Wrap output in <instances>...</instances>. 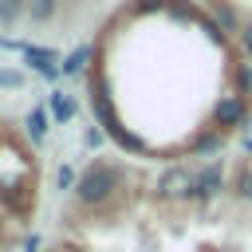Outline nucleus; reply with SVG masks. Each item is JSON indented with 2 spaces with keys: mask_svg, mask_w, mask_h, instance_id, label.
Segmentation results:
<instances>
[{
  "mask_svg": "<svg viewBox=\"0 0 252 252\" xmlns=\"http://www.w3.org/2000/svg\"><path fill=\"white\" fill-rule=\"evenodd\" d=\"M244 150H248V154H252V138H244Z\"/></svg>",
  "mask_w": 252,
  "mask_h": 252,
  "instance_id": "obj_23",
  "label": "nucleus"
},
{
  "mask_svg": "<svg viewBox=\"0 0 252 252\" xmlns=\"http://www.w3.org/2000/svg\"><path fill=\"white\" fill-rule=\"evenodd\" d=\"M213 16H217V28H220V32H240V28H244V24L236 20V8H232L228 0H217V4H213Z\"/></svg>",
  "mask_w": 252,
  "mask_h": 252,
  "instance_id": "obj_9",
  "label": "nucleus"
},
{
  "mask_svg": "<svg viewBox=\"0 0 252 252\" xmlns=\"http://www.w3.org/2000/svg\"><path fill=\"white\" fill-rule=\"evenodd\" d=\"M55 8H59V0H28V16L35 24H47L55 16Z\"/></svg>",
  "mask_w": 252,
  "mask_h": 252,
  "instance_id": "obj_14",
  "label": "nucleus"
},
{
  "mask_svg": "<svg viewBox=\"0 0 252 252\" xmlns=\"http://www.w3.org/2000/svg\"><path fill=\"white\" fill-rule=\"evenodd\" d=\"M0 205H8V209H16V213H28V209L35 205V193L24 189V185H0Z\"/></svg>",
  "mask_w": 252,
  "mask_h": 252,
  "instance_id": "obj_7",
  "label": "nucleus"
},
{
  "mask_svg": "<svg viewBox=\"0 0 252 252\" xmlns=\"http://www.w3.org/2000/svg\"><path fill=\"white\" fill-rule=\"evenodd\" d=\"M91 106H94V114H98L102 130H106V134H110L118 146H126V150H134V154H142V150H146V142H142L138 134H130V130L118 122V114H114V106H110V98H106V91H102V87L91 94Z\"/></svg>",
  "mask_w": 252,
  "mask_h": 252,
  "instance_id": "obj_2",
  "label": "nucleus"
},
{
  "mask_svg": "<svg viewBox=\"0 0 252 252\" xmlns=\"http://www.w3.org/2000/svg\"><path fill=\"white\" fill-rule=\"evenodd\" d=\"M236 35H240V47H244V55L252 59V24H244V28L236 32Z\"/></svg>",
  "mask_w": 252,
  "mask_h": 252,
  "instance_id": "obj_20",
  "label": "nucleus"
},
{
  "mask_svg": "<svg viewBox=\"0 0 252 252\" xmlns=\"http://www.w3.org/2000/svg\"><path fill=\"white\" fill-rule=\"evenodd\" d=\"M244 118H248V98H240V94H224L213 106L217 130H236V126H244Z\"/></svg>",
  "mask_w": 252,
  "mask_h": 252,
  "instance_id": "obj_4",
  "label": "nucleus"
},
{
  "mask_svg": "<svg viewBox=\"0 0 252 252\" xmlns=\"http://www.w3.org/2000/svg\"><path fill=\"white\" fill-rule=\"evenodd\" d=\"M122 165H114V161H94V165H87L83 173H79V185H75V197H79V205H87V209H98V205H106L118 189H122Z\"/></svg>",
  "mask_w": 252,
  "mask_h": 252,
  "instance_id": "obj_1",
  "label": "nucleus"
},
{
  "mask_svg": "<svg viewBox=\"0 0 252 252\" xmlns=\"http://www.w3.org/2000/svg\"><path fill=\"white\" fill-rule=\"evenodd\" d=\"M189 197H193V169L169 165L158 177V201H189Z\"/></svg>",
  "mask_w": 252,
  "mask_h": 252,
  "instance_id": "obj_3",
  "label": "nucleus"
},
{
  "mask_svg": "<svg viewBox=\"0 0 252 252\" xmlns=\"http://www.w3.org/2000/svg\"><path fill=\"white\" fill-rule=\"evenodd\" d=\"M217 146H220V130H213V134H205V138L193 142V150H201V154H205V150H217Z\"/></svg>",
  "mask_w": 252,
  "mask_h": 252,
  "instance_id": "obj_17",
  "label": "nucleus"
},
{
  "mask_svg": "<svg viewBox=\"0 0 252 252\" xmlns=\"http://www.w3.org/2000/svg\"><path fill=\"white\" fill-rule=\"evenodd\" d=\"M47 110H51V118H55V122H71V118H75V98H71V94H63V91H55V94H51V102H47Z\"/></svg>",
  "mask_w": 252,
  "mask_h": 252,
  "instance_id": "obj_10",
  "label": "nucleus"
},
{
  "mask_svg": "<svg viewBox=\"0 0 252 252\" xmlns=\"http://www.w3.org/2000/svg\"><path fill=\"white\" fill-rule=\"evenodd\" d=\"M91 55H94L91 47H75V51L63 59V75H83V71H87V63H91Z\"/></svg>",
  "mask_w": 252,
  "mask_h": 252,
  "instance_id": "obj_11",
  "label": "nucleus"
},
{
  "mask_svg": "<svg viewBox=\"0 0 252 252\" xmlns=\"http://www.w3.org/2000/svg\"><path fill=\"white\" fill-rule=\"evenodd\" d=\"M24 59H28V63H32V71H35V75H43L47 83H55V79L63 75V59H59L51 47H35V43H28V47H24Z\"/></svg>",
  "mask_w": 252,
  "mask_h": 252,
  "instance_id": "obj_6",
  "label": "nucleus"
},
{
  "mask_svg": "<svg viewBox=\"0 0 252 252\" xmlns=\"http://www.w3.org/2000/svg\"><path fill=\"white\" fill-rule=\"evenodd\" d=\"M83 142H87V146H91V150H98V146H102V142H106V130H98V126H91V130H87V134H83Z\"/></svg>",
  "mask_w": 252,
  "mask_h": 252,
  "instance_id": "obj_19",
  "label": "nucleus"
},
{
  "mask_svg": "<svg viewBox=\"0 0 252 252\" xmlns=\"http://www.w3.org/2000/svg\"><path fill=\"white\" fill-rule=\"evenodd\" d=\"M220 189H224V169L217 161L193 169V201H213Z\"/></svg>",
  "mask_w": 252,
  "mask_h": 252,
  "instance_id": "obj_5",
  "label": "nucleus"
},
{
  "mask_svg": "<svg viewBox=\"0 0 252 252\" xmlns=\"http://www.w3.org/2000/svg\"><path fill=\"white\" fill-rule=\"evenodd\" d=\"M0 87L4 91H16V87H24V75L20 71H0Z\"/></svg>",
  "mask_w": 252,
  "mask_h": 252,
  "instance_id": "obj_18",
  "label": "nucleus"
},
{
  "mask_svg": "<svg viewBox=\"0 0 252 252\" xmlns=\"http://www.w3.org/2000/svg\"><path fill=\"white\" fill-rule=\"evenodd\" d=\"M47 118H51V110L32 106V110H28V118H24V134H28L32 142H43V138H47Z\"/></svg>",
  "mask_w": 252,
  "mask_h": 252,
  "instance_id": "obj_8",
  "label": "nucleus"
},
{
  "mask_svg": "<svg viewBox=\"0 0 252 252\" xmlns=\"http://www.w3.org/2000/svg\"><path fill=\"white\" fill-rule=\"evenodd\" d=\"M232 193H236L240 201H252V161H244V165L236 169V181H232Z\"/></svg>",
  "mask_w": 252,
  "mask_h": 252,
  "instance_id": "obj_12",
  "label": "nucleus"
},
{
  "mask_svg": "<svg viewBox=\"0 0 252 252\" xmlns=\"http://www.w3.org/2000/svg\"><path fill=\"white\" fill-rule=\"evenodd\" d=\"M232 83H236V94H240V98H248V94H252V63H236Z\"/></svg>",
  "mask_w": 252,
  "mask_h": 252,
  "instance_id": "obj_15",
  "label": "nucleus"
},
{
  "mask_svg": "<svg viewBox=\"0 0 252 252\" xmlns=\"http://www.w3.org/2000/svg\"><path fill=\"white\" fill-rule=\"evenodd\" d=\"M55 185H59V189H75V185H79V173H75L71 165H59V173H55Z\"/></svg>",
  "mask_w": 252,
  "mask_h": 252,
  "instance_id": "obj_16",
  "label": "nucleus"
},
{
  "mask_svg": "<svg viewBox=\"0 0 252 252\" xmlns=\"http://www.w3.org/2000/svg\"><path fill=\"white\" fill-rule=\"evenodd\" d=\"M24 12H28V0H0V24L4 28H12Z\"/></svg>",
  "mask_w": 252,
  "mask_h": 252,
  "instance_id": "obj_13",
  "label": "nucleus"
},
{
  "mask_svg": "<svg viewBox=\"0 0 252 252\" xmlns=\"http://www.w3.org/2000/svg\"><path fill=\"white\" fill-rule=\"evenodd\" d=\"M154 8H161V0H138V12H154Z\"/></svg>",
  "mask_w": 252,
  "mask_h": 252,
  "instance_id": "obj_21",
  "label": "nucleus"
},
{
  "mask_svg": "<svg viewBox=\"0 0 252 252\" xmlns=\"http://www.w3.org/2000/svg\"><path fill=\"white\" fill-rule=\"evenodd\" d=\"M24 252H39V236H28L24 240Z\"/></svg>",
  "mask_w": 252,
  "mask_h": 252,
  "instance_id": "obj_22",
  "label": "nucleus"
}]
</instances>
